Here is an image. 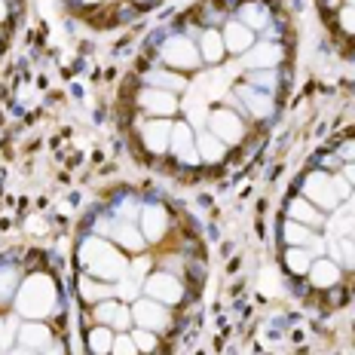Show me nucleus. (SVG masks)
<instances>
[{
  "instance_id": "1",
  "label": "nucleus",
  "mask_w": 355,
  "mask_h": 355,
  "mask_svg": "<svg viewBox=\"0 0 355 355\" xmlns=\"http://www.w3.org/2000/svg\"><path fill=\"white\" fill-rule=\"evenodd\" d=\"M125 266H129V251H123L116 242H110L107 236L89 233L80 239L77 245V270L83 276H92L98 282H116L125 276Z\"/></svg>"
},
{
  "instance_id": "2",
  "label": "nucleus",
  "mask_w": 355,
  "mask_h": 355,
  "mask_svg": "<svg viewBox=\"0 0 355 355\" xmlns=\"http://www.w3.org/2000/svg\"><path fill=\"white\" fill-rule=\"evenodd\" d=\"M12 306L21 319H49L58 309V285L49 272H31L21 279Z\"/></svg>"
},
{
  "instance_id": "3",
  "label": "nucleus",
  "mask_w": 355,
  "mask_h": 355,
  "mask_svg": "<svg viewBox=\"0 0 355 355\" xmlns=\"http://www.w3.org/2000/svg\"><path fill=\"white\" fill-rule=\"evenodd\" d=\"M132 322H135V328L141 331H153V334H162V331L172 328V306H166V303L159 300H150V297H141L132 303Z\"/></svg>"
},
{
  "instance_id": "4",
  "label": "nucleus",
  "mask_w": 355,
  "mask_h": 355,
  "mask_svg": "<svg viewBox=\"0 0 355 355\" xmlns=\"http://www.w3.org/2000/svg\"><path fill=\"white\" fill-rule=\"evenodd\" d=\"M138 227L147 236V242H162L168 236V230H172V211L162 202H141Z\"/></svg>"
},
{
  "instance_id": "5",
  "label": "nucleus",
  "mask_w": 355,
  "mask_h": 355,
  "mask_svg": "<svg viewBox=\"0 0 355 355\" xmlns=\"http://www.w3.org/2000/svg\"><path fill=\"white\" fill-rule=\"evenodd\" d=\"M138 141L150 157H166L168 138H172V120H138Z\"/></svg>"
},
{
  "instance_id": "6",
  "label": "nucleus",
  "mask_w": 355,
  "mask_h": 355,
  "mask_svg": "<svg viewBox=\"0 0 355 355\" xmlns=\"http://www.w3.org/2000/svg\"><path fill=\"white\" fill-rule=\"evenodd\" d=\"M319 6L334 19L337 34L355 43V0H319Z\"/></svg>"
},
{
  "instance_id": "7",
  "label": "nucleus",
  "mask_w": 355,
  "mask_h": 355,
  "mask_svg": "<svg viewBox=\"0 0 355 355\" xmlns=\"http://www.w3.org/2000/svg\"><path fill=\"white\" fill-rule=\"evenodd\" d=\"M16 340H19V346L34 349V352H43L49 343H55L53 331H49V324H43V319H25L16 331Z\"/></svg>"
},
{
  "instance_id": "8",
  "label": "nucleus",
  "mask_w": 355,
  "mask_h": 355,
  "mask_svg": "<svg viewBox=\"0 0 355 355\" xmlns=\"http://www.w3.org/2000/svg\"><path fill=\"white\" fill-rule=\"evenodd\" d=\"M285 218H291V220H297V224H303V227H309L313 233H319L322 230V211L315 209L313 202H309L306 196H291L288 199V205H285Z\"/></svg>"
},
{
  "instance_id": "9",
  "label": "nucleus",
  "mask_w": 355,
  "mask_h": 355,
  "mask_svg": "<svg viewBox=\"0 0 355 355\" xmlns=\"http://www.w3.org/2000/svg\"><path fill=\"white\" fill-rule=\"evenodd\" d=\"M196 153H199L202 168H209V166H220V162L227 159V153H230V147H227L224 141H218L211 132H199L196 135Z\"/></svg>"
},
{
  "instance_id": "10",
  "label": "nucleus",
  "mask_w": 355,
  "mask_h": 355,
  "mask_svg": "<svg viewBox=\"0 0 355 355\" xmlns=\"http://www.w3.org/2000/svg\"><path fill=\"white\" fill-rule=\"evenodd\" d=\"M282 263H285V270L291 272V276L303 279L309 272V266H313V257H309L306 248H285L282 251Z\"/></svg>"
},
{
  "instance_id": "11",
  "label": "nucleus",
  "mask_w": 355,
  "mask_h": 355,
  "mask_svg": "<svg viewBox=\"0 0 355 355\" xmlns=\"http://www.w3.org/2000/svg\"><path fill=\"white\" fill-rule=\"evenodd\" d=\"M21 270L16 263H0V300H12L16 297V291H19V285H21Z\"/></svg>"
},
{
  "instance_id": "12",
  "label": "nucleus",
  "mask_w": 355,
  "mask_h": 355,
  "mask_svg": "<svg viewBox=\"0 0 355 355\" xmlns=\"http://www.w3.org/2000/svg\"><path fill=\"white\" fill-rule=\"evenodd\" d=\"M86 343L92 355H110V349H114V331L105 328V324H92Z\"/></svg>"
},
{
  "instance_id": "13",
  "label": "nucleus",
  "mask_w": 355,
  "mask_h": 355,
  "mask_svg": "<svg viewBox=\"0 0 355 355\" xmlns=\"http://www.w3.org/2000/svg\"><path fill=\"white\" fill-rule=\"evenodd\" d=\"M83 3L95 6V10H147L157 0H83Z\"/></svg>"
},
{
  "instance_id": "14",
  "label": "nucleus",
  "mask_w": 355,
  "mask_h": 355,
  "mask_svg": "<svg viewBox=\"0 0 355 355\" xmlns=\"http://www.w3.org/2000/svg\"><path fill=\"white\" fill-rule=\"evenodd\" d=\"M129 337L135 340L138 352H157V346H159V334H153V331H141V328H132V331H129Z\"/></svg>"
},
{
  "instance_id": "15",
  "label": "nucleus",
  "mask_w": 355,
  "mask_h": 355,
  "mask_svg": "<svg viewBox=\"0 0 355 355\" xmlns=\"http://www.w3.org/2000/svg\"><path fill=\"white\" fill-rule=\"evenodd\" d=\"M110 355H141V352H138L135 340L129 334H114V349H110Z\"/></svg>"
},
{
  "instance_id": "16",
  "label": "nucleus",
  "mask_w": 355,
  "mask_h": 355,
  "mask_svg": "<svg viewBox=\"0 0 355 355\" xmlns=\"http://www.w3.org/2000/svg\"><path fill=\"white\" fill-rule=\"evenodd\" d=\"M43 355H68V349H64L62 343H49L46 349H43Z\"/></svg>"
},
{
  "instance_id": "17",
  "label": "nucleus",
  "mask_w": 355,
  "mask_h": 355,
  "mask_svg": "<svg viewBox=\"0 0 355 355\" xmlns=\"http://www.w3.org/2000/svg\"><path fill=\"white\" fill-rule=\"evenodd\" d=\"M10 334H12V331L6 328V322H3V319H0V349H3V346L10 343Z\"/></svg>"
},
{
  "instance_id": "18",
  "label": "nucleus",
  "mask_w": 355,
  "mask_h": 355,
  "mask_svg": "<svg viewBox=\"0 0 355 355\" xmlns=\"http://www.w3.org/2000/svg\"><path fill=\"white\" fill-rule=\"evenodd\" d=\"M6 355H37L34 349H25V346H19V349H10Z\"/></svg>"
},
{
  "instance_id": "19",
  "label": "nucleus",
  "mask_w": 355,
  "mask_h": 355,
  "mask_svg": "<svg viewBox=\"0 0 355 355\" xmlns=\"http://www.w3.org/2000/svg\"><path fill=\"white\" fill-rule=\"evenodd\" d=\"M0 43H3V31H0Z\"/></svg>"
}]
</instances>
